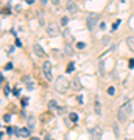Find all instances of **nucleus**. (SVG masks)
I'll list each match as a JSON object with an SVG mask.
<instances>
[{
  "label": "nucleus",
  "mask_w": 134,
  "mask_h": 140,
  "mask_svg": "<svg viewBox=\"0 0 134 140\" xmlns=\"http://www.w3.org/2000/svg\"><path fill=\"white\" fill-rule=\"evenodd\" d=\"M131 111H133L131 101H125V103L119 107V111H117V118H119V122H125L128 118V115L131 114Z\"/></svg>",
  "instance_id": "f257e3e1"
},
{
  "label": "nucleus",
  "mask_w": 134,
  "mask_h": 140,
  "mask_svg": "<svg viewBox=\"0 0 134 140\" xmlns=\"http://www.w3.org/2000/svg\"><path fill=\"white\" fill-rule=\"evenodd\" d=\"M69 86H70L69 79H67L66 76H59L58 79H56V83H55V90L58 93H66L67 89H69Z\"/></svg>",
  "instance_id": "f03ea898"
},
{
  "label": "nucleus",
  "mask_w": 134,
  "mask_h": 140,
  "mask_svg": "<svg viewBox=\"0 0 134 140\" xmlns=\"http://www.w3.org/2000/svg\"><path fill=\"white\" fill-rule=\"evenodd\" d=\"M42 72H44V76L47 81H52L53 79V75H52V62L50 61H45L42 64Z\"/></svg>",
  "instance_id": "7ed1b4c3"
},
{
  "label": "nucleus",
  "mask_w": 134,
  "mask_h": 140,
  "mask_svg": "<svg viewBox=\"0 0 134 140\" xmlns=\"http://www.w3.org/2000/svg\"><path fill=\"white\" fill-rule=\"evenodd\" d=\"M98 19H100V16H98V14H89V16H87V20H86V22H87V28H89L90 31L94 30V26L97 25Z\"/></svg>",
  "instance_id": "20e7f679"
},
{
  "label": "nucleus",
  "mask_w": 134,
  "mask_h": 140,
  "mask_svg": "<svg viewBox=\"0 0 134 140\" xmlns=\"http://www.w3.org/2000/svg\"><path fill=\"white\" fill-rule=\"evenodd\" d=\"M16 136L17 137H23V139H28L31 136V129L27 126V128H16Z\"/></svg>",
  "instance_id": "39448f33"
},
{
  "label": "nucleus",
  "mask_w": 134,
  "mask_h": 140,
  "mask_svg": "<svg viewBox=\"0 0 134 140\" xmlns=\"http://www.w3.org/2000/svg\"><path fill=\"white\" fill-rule=\"evenodd\" d=\"M87 131H89V134L94 137V139H101V136H103V129H101L100 126H94V128H89Z\"/></svg>",
  "instance_id": "423d86ee"
},
{
  "label": "nucleus",
  "mask_w": 134,
  "mask_h": 140,
  "mask_svg": "<svg viewBox=\"0 0 134 140\" xmlns=\"http://www.w3.org/2000/svg\"><path fill=\"white\" fill-rule=\"evenodd\" d=\"M45 28H47V33H49V36H58V34H59V28H58L55 23H49Z\"/></svg>",
  "instance_id": "0eeeda50"
},
{
  "label": "nucleus",
  "mask_w": 134,
  "mask_h": 140,
  "mask_svg": "<svg viewBox=\"0 0 134 140\" xmlns=\"http://www.w3.org/2000/svg\"><path fill=\"white\" fill-rule=\"evenodd\" d=\"M33 50H34V55H36V56H39V58H44V56H45L44 48H42L39 44H34V45H33Z\"/></svg>",
  "instance_id": "6e6552de"
},
{
  "label": "nucleus",
  "mask_w": 134,
  "mask_h": 140,
  "mask_svg": "<svg viewBox=\"0 0 134 140\" xmlns=\"http://www.w3.org/2000/svg\"><path fill=\"white\" fill-rule=\"evenodd\" d=\"M66 8H67V11L70 13V14H75V13L78 11V8H76V5H75L73 2H67V3H66Z\"/></svg>",
  "instance_id": "1a4fd4ad"
},
{
  "label": "nucleus",
  "mask_w": 134,
  "mask_h": 140,
  "mask_svg": "<svg viewBox=\"0 0 134 140\" xmlns=\"http://www.w3.org/2000/svg\"><path fill=\"white\" fill-rule=\"evenodd\" d=\"M27 122H28V128H30L31 131L36 128V118H34V115H30V117L27 118Z\"/></svg>",
  "instance_id": "9d476101"
},
{
  "label": "nucleus",
  "mask_w": 134,
  "mask_h": 140,
  "mask_svg": "<svg viewBox=\"0 0 134 140\" xmlns=\"http://www.w3.org/2000/svg\"><path fill=\"white\" fill-rule=\"evenodd\" d=\"M70 86L73 87V90H81V84H80V79H78V78H75L73 81L70 83Z\"/></svg>",
  "instance_id": "9b49d317"
},
{
  "label": "nucleus",
  "mask_w": 134,
  "mask_h": 140,
  "mask_svg": "<svg viewBox=\"0 0 134 140\" xmlns=\"http://www.w3.org/2000/svg\"><path fill=\"white\" fill-rule=\"evenodd\" d=\"M23 81L27 83V89H28V90H33L34 83H33V81H30V78H28V76H25V78H23Z\"/></svg>",
  "instance_id": "f8f14e48"
},
{
  "label": "nucleus",
  "mask_w": 134,
  "mask_h": 140,
  "mask_svg": "<svg viewBox=\"0 0 134 140\" xmlns=\"http://www.w3.org/2000/svg\"><path fill=\"white\" fill-rule=\"evenodd\" d=\"M126 45L131 48V52H134V36H130L126 39Z\"/></svg>",
  "instance_id": "ddd939ff"
},
{
  "label": "nucleus",
  "mask_w": 134,
  "mask_h": 140,
  "mask_svg": "<svg viewBox=\"0 0 134 140\" xmlns=\"http://www.w3.org/2000/svg\"><path fill=\"white\" fill-rule=\"evenodd\" d=\"M49 107L50 109H58V103H56L55 100H52V101L49 103Z\"/></svg>",
  "instance_id": "4468645a"
},
{
  "label": "nucleus",
  "mask_w": 134,
  "mask_h": 140,
  "mask_svg": "<svg viewBox=\"0 0 134 140\" xmlns=\"http://www.w3.org/2000/svg\"><path fill=\"white\" fill-rule=\"evenodd\" d=\"M95 114H97V115H101V107H100V103H98V101L95 103Z\"/></svg>",
  "instance_id": "2eb2a0df"
},
{
  "label": "nucleus",
  "mask_w": 134,
  "mask_h": 140,
  "mask_svg": "<svg viewBox=\"0 0 134 140\" xmlns=\"http://www.w3.org/2000/svg\"><path fill=\"white\" fill-rule=\"evenodd\" d=\"M66 70H67V73H72V72H73V70H75V66H73V62H70V64H69Z\"/></svg>",
  "instance_id": "dca6fc26"
},
{
  "label": "nucleus",
  "mask_w": 134,
  "mask_h": 140,
  "mask_svg": "<svg viewBox=\"0 0 134 140\" xmlns=\"http://www.w3.org/2000/svg\"><path fill=\"white\" fill-rule=\"evenodd\" d=\"M101 42H103V45H109V42H111V37H109V36H104Z\"/></svg>",
  "instance_id": "f3484780"
},
{
  "label": "nucleus",
  "mask_w": 134,
  "mask_h": 140,
  "mask_svg": "<svg viewBox=\"0 0 134 140\" xmlns=\"http://www.w3.org/2000/svg\"><path fill=\"white\" fill-rule=\"evenodd\" d=\"M37 19H39V23H41L42 26H45V22H44V19H42V16H41V13H37Z\"/></svg>",
  "instance_id": "a211bd4d"
},
{
  "label": "nucleus",
  "mask_w": 134,
  "mask_h": 140,
  "mask_svg": "<svg viewBox=\"0 0 134 140\" xmlns=\"http://www.w3.org/2000/svg\"><path fill=\"white\" fill-rule=\"evenodd\" d=\"M64 50H66V55H73V52H72V48L69 47V45H66V48H64Z\"/></svg>",
  "instance_id": "6ab92c4d"
},
{
  "label": "nucleus",
  "mask_w": 134,
  "mask_h": 140,
  "mask_svg": "<svg viewBox=\"0 0 134 140\" xmlns=\"http://www.w3.org/2000/svg\"><path fill=\"white\" fill-rule=\"evenodd\" d=\"M70 120H72V122H76V120H78V115L75 114V112H72V114H70Z\"/></svg>",
  "instance_id": "aec40b11"
},
{
  "label": "nucleus",
  "mask_w": 134,
  "mask_h": 140,
  "mask_svg": "<svg viewBox=\"0 0 134 140\" xmlns=\"http://www.w3.org/2000/svg\"><path fill=\"white\" fill-rule=\"evenodd\" d=\"M67 23H69V19H67V17H63V19H61V25H63V26H66Z\"/></svg>",
  "instance_id": "412c9836"
},
{
  "label": "nucleus",
  "mask_w": 134,
  "mask_h": 140,
  "mask_svg": "<svg viewBox=\"0 0 134 140\" xmlns=\"http://www.w3.org/2000/svg\"><path fill=\"white\" fill-rule=\"evenodd\" d=\"M119 26H120V20H117V22L114 23V25H112V31H116V30L119 28Z\"/></svg>",
  "instance_id": "4be33fe9"
},
{
  "label": "nucleus",
  "mask_w": 134,
  "mask_h": 140,
  "mask_svg": "<svg viewBox=\"0 0 134 140\" xmlns=\"http://www.w3.org/2000/svg\"><path fill=\"white\" fill-rule=\"evenodd\" d=\"M3 93L5 95H9V86H5L3 87Z\"/></svg>",
  "instance_id": "5701e85b"
},
{
  "label": "nucleus",
  "mask_w": 134,
  "mask_h": 140,
  "mask_svg": "<svg viewBox=\"0 0 134 140\" xmlns=\"http://www.w3.org/2000/svg\"><path fill=\"white\" fill-rule=\"evenodd\" d=\"M9 120H11V115L5 114V115H3V122H6V123H8V122H9Z\"/></svg>",
  "instance_id": "b1692460"
},
{
  "label": "nucleus",
  "mask_w": 134,
  "mask_h": 140,
  "mask_svg": "<svg viewBox=\"0 0 134 140\" xmlns=\"http://www.w3.org/2000/svg\"><path fill=\"white\" fill-rule=\"evenodd\" d=\"M128 67H130V69H134V59H130V61H128Z\"/></svg>",
  "instance_id": "393cba45"
},
{
  "label": "nucleus",
  "mask_w": 134,
  "mask_h": 140,
  "mask_svg": "<svg viewBox=\"0 0 134 140\" xmlns=\"http://www.w3.org/2000/svg\"><path fill=\"white\" fill-rule=\"evenodd\" d=\"M76 47H78L80 50H83V48L86 47V44H84V42H78V44H76Z\"/></svg>",
  "instance_id": "a878e982"
},
{
  "label": "nucleus",
  "mask_w": 134,
  "mask_h": 140,
  "mask_svg": "<svg viewBox=\"0 0 134 140\" xmlns=\"http://www.w3.org/2000/svg\"><path fill=\"white\" fill-rule=\"evenodd\" d=\"M108 93H109V95H114V93H116V89H114V87H109L108 89Z\"/></svg>",
  "instance_id": "bb28decb"
},
{
  "label": "nucleus",
  "mask_w": 134,
  "mask_h": 140,
  "mask_svg": "<svg viewBox=\"0 0 134 140\" xmlns=\"http://www.w3.org/2000/svg\"><path fill=\"white\" fill-rule=\"evenodd\" d=\"M13 93H14L16 96H19V95H20V89H19V87H17V89H14V90H13Z\"/></svg>",
  "instance_id": "cd10ccee"
},
{
  "label": "nucleus",
  "mask_w": 134,
  "mask_h": 140,
  "mask_svg": "<svg viewBox=\"0 0 134 140\" xmlns=\"http://www.w3.org/2000/svg\"><path fill=\"white\" fill-rule=\"evenodd\" d=\"M28 104V98H22V106H27Z\"/></svg>",
  "instance_id": "c85d7f7f"
},
{
  "label": "nucleus",
  "mask_w": 134,
  "mask_h": 140,
  "mask_svg": "<svg viewBox=\"0 0 134 140\" xmlns=\"http://www.w3.org/2000/svg\"><path fill=\"white\" fill-rule=\"evenodd\" d=\"M5 69H6V70H11V69H13V64H9V62H8L6 66H5Z\"/></svg>",
  "instance_id": "c756f323"
},
{
  "label": "nucleus",
  "mask_w": 134,
  "mask_h": 140,
  "mask_svg": "<svg viewBox=\"0 0 134 140\" xmlns=\"http://www.w3.org/2000/svg\"><path fill=\"white\" fill-rule=\"evenodd\" d=\"M50 2H52L53 5H56V6H58V5H59V0H50Z\"/></svg>",
  "instance_id": "7c9ffc66"
},
{
  "label": "nucleus",
  "mask_w": 134,
  "mask_h": 140,
  "mask_svg": "<svg viewBox=\"0 0 134 140\" xmlns=\"http://www.w3.org/2000/svg\"><path fill=\"white\" fill-rule=\"evenodd\" d=\"M16 45H17V47H22V42L19 41V39H16Z\"/></svg>",
  "instance_id": "2f4dec72"
},
{
  "label": "nucleus",
  "mask_w": 134,
  "mask_h": 140,
  "mask_svg": "<svg viewBox=\"0 0 134 140\" xmlns=\"http://www.w3.org/2000/svg\"><path fill=\"white\" fill-rule=\"evenodd\" d=\"M114 132H116V136H119V129H117L116 125H114Z\"/></svg>",
  "instance_id": "473e14b6"
},
{
  "label": "nucleus",
  "mask_w": 134,
  "mask_h": 140,
  "mask_svg": "<svg viewBox=\"0 0 134 140\" xmlns=\"http://www.w3.org/2000/svg\"><path fill=\"white\" fill-rule=\"evenodd\" d=\"M39 2H41L42 5H47V3H49V0H39Z\"/></svg>",
  "instance_id": "72a5a7b5"
},
{
  "label": "nucleus",
  "mask_w": 134,
  "mask_h": 140,
  "mask_svg": "<svg viewBox=\"0 0 134 140\" xmlns=\"http://www.w3.org/2000/svg\"><path fill=\"white\" fill-rule=\"evenodd\" d=\"M25 2H27L28 5H33V3H34V0H25Z\"/></svg>",
  "instance_id": "f704fd0d"
}]
</instances>
